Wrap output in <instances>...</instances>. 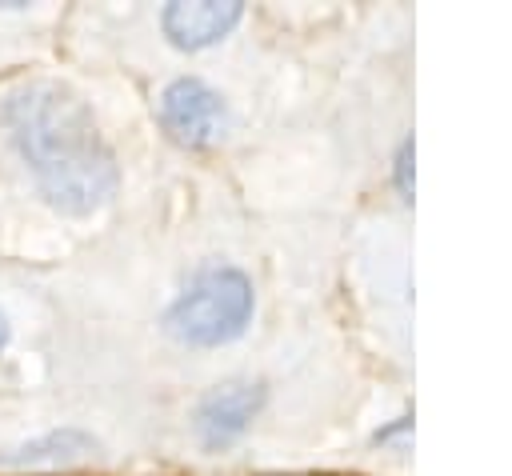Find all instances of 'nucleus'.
Listing matches in <instances>:
<instances>
[{
	"mask_svg": "<svg viewBox=\"0 0 512 476\" xmlns=\"http://www.w3.org/2000/svg\"><path fill=\"white\" fill-rule=\"evenodd\" d=\"M8 344V320H4V312H0V348Z\"/></svg>",
	"mask_w": 512,
	"mask_h": 476,
	"instance_id": "1a4fd4ad",
	"label": "nucleus"
},
{
	"mask_svg": "<svg viewBox=\"0 0 512 476\" xmlns=\"http://www.w3.org/2000/svg\"><path fill=\"white\" fill-rule=\"evenodd\" d=\"M92 444H96V440H92L88 432H80V428H60V432L36 436V440H28V444H20V448H4V452H0V464H12V468L48 464V468H56V464H72V460L88 456Z\"/></svg>",
	"mask_w": 512,
	"mask_h": 476,
	"instance_id": "423d86ee",
	"label": "nucleus"
},
{
	"mask_svg": "<svg viewBox=\"0 0 512 476\" xmlns=\"http://www.w3.org/2000/svg\"><path fill=\"white\" fill-rule=\"evenodd\" d=\"M264 400H268L264 380H224V384L208 388L192 412V432H196L200 448H208V452L232 448L252 428Z\"/></svg>",
	"mask_w": 512,
	"mask_h": 476,
	"instance_id": "20e7f679",
	"label": "nucleus"
},
{
	"mask_svg": "<svg viewBox=\"0 0 512 476\" xmlns=\"http://www.w3.org/2000/svg\"><path fill=\"white\" fill-rule=\"evenodd\" d=\"M292 476H316V472H292ZM320 476H328V472H320Z\"/></svg>",
	"mask_w": 512,
	"mask_h": 476,
	"instance_id": "9d476101",
	"label": "nucleus"
},
{
	"mask_svg": "<svg viewBox=\"0 0 512 476\" xmlns=\"http://www.w3.org/2000/svg\"><path fill=\"white\" fill-rule=\"evenodd\" d=\"M404 436H412V416H408V412L396 416L392 424L376 428V432H372V444H396V440H404Z\"/></svg>",
	"mask_w": 512,
	"mask_h": 476,
	"instance_id": "6e6552de",
	"label": "nucleus"
},
{
	"mask_svg": "<svg viewBox=\"0 0 512 476\" xmlns=\"http://www.w3.org/2000/svg\"><path fill=\"white\" fill-rule=\"evenodd\" d=\"M256 312L252 280L232 264H208L164 308V332L188 348H220L248 332Z\"/></svg>",
	"mask_w": 512,
	"mask_h": 476,
	"instance_id": "f03ea898",
	"label": "nucleus"
},
{
	"mask_svg": "<svg viewBox=\"0 0 512 476\" xmlns=\"http://www.w3.org/2000/svg\"><path fill=\"white\" fill-rule=\"evenodd\" d=\"M156 116H160V128L168 132L172 144L180 148H212L224 128H228V104L224 96L204 84L200 76H176L160 88V100H156Z\"/></svg>",
	"mask_w": 512,
	"mask_h": 476,
	"instance_id": "7ed1b4c3",
	"label": "nucleus"
},
{
	"mask_svg": "<svg viewBox=\"0 0 512 476\" xmlns=\"http://www.w3.org/2000/svg\"><path fill=\"white\" fill-rule=\"evenodd\" d=\"M412 156H416L412 136H404L400 148H396V156H392V184H396L400 200H412Z\"/></svg>",
	"mask_w": 512,
	"mask_h": 476,
	"instance_id": "0eeeda50",
	"label": "nucleus"
},
{
	"mask_svg": "<svg viewBox=\"0 0 512 476\" xmlns=\"http://www.w3.org/2000/svg\"><path fill=\"white\" fill-rule=\"evenodd\" d=\"M0 128L32 172L40 196L64 216L100 212L116 188L120 168L100 136L84 96L52 76H32L0 92Z\"/></svg>",
	"mask_w": 512,
	"mask_h": 476,
	"instance_id": "f257e3e1",
	"label": "nucleus"
},
{
	"mask_svg": "<svg viewBox=\"0 0 512 476\" xmlns=\"http://www.w3.org/2000/svg\"><path fill=\"white\" fill-rule=\"evenodd\" d=\"M244 20L240 0H172L160 12V32L180 52H200L220 44Z\"/></svg>",
	"mask_w": 512,
	"mask_h": 476,
	"instance_id": "39448f33",
	"label": "nucleus"
}]
</instances>
